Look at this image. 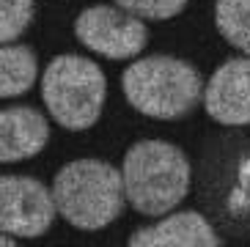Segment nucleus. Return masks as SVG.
Instances as JSON below:
<instances>
[{"label": "nucleus", "mask_w": 250, "mask_h": 247, "mask_svg": "<svg viewBox=\"0 0 250 247\" xmlns=\"http://www.w3.org/2000/svg\"><path fill=\"white\" fill-rule=\"evenodd\" d=\"M58 214L80 231H102L124 214V173L102 160H74L55 173Z\"/></svg>", "instance_id": "f257e3e1"}, {"label": "nucleus", "mask_w": 250, "mask_h": 247, "mask_svg": "<svg viewBox=\"0 0 250 247\" xmlns=\"http://www.w3.org/2000/svg\"><path fill=\"white\" fill-rule=\"evenodd\" d=\"M121 88L138 113L160 121H176L198 107L206 85L198 69L187 61L173 55H148L126 66Z\"/></svg>", "instance_id": "f03ea898"}, {"label": "nucleus", "mask_w": 250, "mask_h": 247, "mask_svg": "<svg viewBox=\"0 0 250 247\" xmlns=\"http://www.w3.org/2000/svg\"><path fill=\"white\" fill-rule=\"evenodd\" d=\"M124 189L135 211L162 217L173 211L190 189V162L184 151L165 140H140L124 154Z\"/></svg>", "instance_id": "7ed1b4c3"}, {"label": "nucleus", "mask_w": 250, "mask_h": 247, "mask_svg": "<svg viewBox=\"0 0 250 247\" xmlns=\"http://www.w3.org/2000/svg\"><path fill=\"white\" fill-rule=\"evenodd\" d=\"M42 99L58 126L88 129L99 121L107 99L104 72L83 55H55L42 77Z\"/></svg>", "instance_id": "20e7f679"}, {"label": "nucleus", "mask_w": 250, "mask_h": 247, "mask_svg": "<svg viewBox=\"0 0 250 247\" xmlns=\"http://www.w3.org/2000/svg\"><path fill=\"white\" fill-rule=\"evenodd\" d=\"M74 36L83 47L110 61H129L143 52L148 30L140 17L121 6H91L80 11L74 22Z\"/></svg>", "instance_id": "39448f33"}, {"label": "nucleus", "mask_w": 250, "mask_h": 247, "mask_svg": "<svg viewBox=\"0 0 250 247\" xmlns=\"http://www.w3.org/2000/svg\"><path fill=\"white\" fill-rule=\"evenodd\" d=\"M58 214L52 189L39 179L6 173L0 179V231L22 239H36L50 231Z\"/></svg>", "instance_id": "423d86ee"}, {"label": "nucleus", "mask_w": 250, "mask_h": 247, "mask_svg": "<svg viewBox=\"0 0 250 247\" xmlns=\"http://www.w3.org/2000/svg\"><path fill=\"white\" fill-rule=\"evenodd\" d=\"M204 107L223 126H250V58H231L204 88Z\"/></svg>", "instance_id": "0eeeda50"}, {"label": "nucleus", "mask_w": 250, "mask_h": 247, "mask_svg": "<svg viewBox=\"0 0 250 247\" xmlns=\"http://www.w3.org/2000/svg\"><path fill=\"white\" fill-rule=\"evenodd\" d=\"M50 140V124L36 107L11 104L0 113V160L22 162L36 157Z\"/></svg>", "instance_id": "6e6552de"}, {"label": "nucleus", "mask_w": 250, "mask_h": 247, "mask_svg": "<svg viewBox=\"0 0 250 247\" xmlns=\"http://www.w3.org/2000/svg\"><path fill=\"white\" fill-rule=\"evenodd\" d=\"M223 239L209 220L198 211H179L154 226L138 228L129 236V247H217Z\"/></svg>", "instance_id": "1a4fd4ad"}, {"label": "nucleus", "mask_w": 250, "mask_h": 247, "mask_svg": "<svg viewBox=\"0 0 250 247\" xmlns=\"http://www.w3.org/2000/svg\"><path fill=\"white\" fill-rule=\"evenodd\" d=\"M39 77L36 52L25 44H3L0 50V96L14 99L28 94Z\"/></svg>", "instance_id": "9d476101"}, {"label": "nucleus", "mask_w": 250, "mask_h": 247, "mask_svg": "<svg viewBox=\"0 0 250 247\" xmlns=\"http://www.w3.org/2000/svg\"><path fill=\"white\" fill-rule=\"evenodd\" d=\"M214 25L231 47L250 55V0H217Z\"/></svg>", "instance_id": "9b49d317"}, {"label": "nucleus", "mask_w": 250, "mask_h": 247, "mask_svg": "<svg viewBox=\"0 0 250 247\" xmlns=\"http://www.w3.org/2000/svg\"><path fill=\"white\" fill-rule=\"evenodd\" d=\"M33 0H0V41L11 44L33 20Z\"/></svg>", "instance_id": "f8f14e48"}, {"label": "nucleus", "mask_w": 250, "mask_h": 247, "mask_svg": "<svg viewBox=\"0 0 250 247\" xmlns=\"http://www.w3.org/2000/svg\"><path fill=\"white\" fill-rule=\"evenodd\" d=\"M116 6L126 8V11H132L135 17H143V20H170V17H176L190 0H113Z\"/></svg>", "instance_id": "ddd939ff"}]
</instances>
